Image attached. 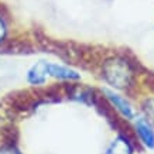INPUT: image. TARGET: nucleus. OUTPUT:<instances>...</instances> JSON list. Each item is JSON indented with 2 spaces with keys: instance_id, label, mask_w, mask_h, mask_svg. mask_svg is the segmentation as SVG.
I'll return each mask as SVG.
<instances>
[{
  "instance_id": "6",
  "label": "nucleus",
  "mask_w": 154,
  "mask_h": 154,
  "mask_svg": "<svg viewBox=\"0 0 154 154\" xmlns=\"http://www.w3.org/2000/svg\"><path fill=\"white\" fill-rule=\"evenodd\" d=\"M106 154H131V147L126 139L119 137L113 141V144L109 147Z\"/></svg>"
},
{
  "instance_id": "7",
  "label": "nucleus",
  "mask_w": 154,
  "mask_h": 154,
  "mask_svg": "<svg viewBox=\"0 0 154 154\" xmlns=\"http://www.w3.org/2000/svg\"><path fill=\"white\" fill-rule=\"evenodd\" d=\"M144 110H146V113H147V116L150 117V120L154 122V99H150V100L146 102Z\"/></svg>"
},
{
  "instance_id": "8",
  "label": "nucleus",
  "mask_w": 154,
  "mask_h": 154,
  "mask_svg": "<svg viewBox=\"0 0 154 154\" xmlns=\"http://www.w3.org/2000/svg\"><path fill=\"white\" fill-rule=\"evenodd\" d=\"M6 34H7V26H6L5 19L0 16V41H3V40H5Z\"/></svg>"
},
{
  "instance_id": "5",
  "label": "nucleus",
  "mask_w": 154,
  "mask_h": 154,
  "mask_svg": "<svg viewBox=\"0 0 154 154\" xmlns=\"http://www.w3.org/2000/svg\"><path fill=\"white\" fill-rule=\"evenodd\" d=\"M136 127H137V133H139V136L141 137L143 143H144L147 147H154V133L151 131L149 125H147L143 119H140V120L137 122V126Z\"/></svg>"
},
{
  "instance_id": "9",
  "label": "nucleus",
  "mask_w": 154,
  "mask_h": 154,
  "mask_svg": "<svg viewBox=\"0 0 154 154\" xmlns=\"http://www.w3.org/2000/svg\"><path fill=\"white\" fill-rule=\"evenodd\" d=\"M0 154H20L14 147H10V146H6V147H2L0 149Z\"/></svg>"
},
{
  "instance_id": "3",
  "label": "nucleus",
  "mask_w": 154,
  "mask_h": 154,
  "mask_svg": "<svg viewBox=\"0 0 154 154\" xmlns=\"http://www.w3.org/2000/svg\"><path fill=\"white\" fill-rule=\"evenodd\" d=\"M105 94L107 95L109 100L115 105V107H117V110H119L123 116H126L127 119H131V117H133V112H131L130 105H129L125 99H122L119 95H115L113 92H110V91H105Z\"/></svg>"
},
{
  "instance_id": "2",
  "label": "nucleus",
  "mask_w": 154,
  "mask_h": 154,
  "mask_svg": "<svg viewBox=\"0 0 154 154\" xmlns=\"http://www.w3.org/2000/svg\"><path fill=\"white\" fill-rule=\"evenodd\" d=\"M47 74L55 78H62V79H76L79 75L75 71L66 68L62 65H55V64H47Z\"/></svg>"
},
{
  "instance_id": "1",
  "label": "nucleus",
  "mask_w": 154,
  "mask_h": 154,
  "mask_svg": "<svg viewBox=\"0 0 154 154\" xmlns=\"http://www.w3.org/2000/svg\"><path fill=\"white\" fill-rule=\"evenodd\" d=\"M103 75L110 85L116 88H126L130 84L131 69L129 64L122 58H112L105 62Z\"/></svg>"
},
{
  "instance_id": "4",
  "label": "nucleus",
  "mask_w": 154,
  "mask_h": 154,
  "mask_svg": "<svg viewBox=\"0 0 154 154\" xmlns=\"http://www.w3.org/2000/svg\"><path fill=\"white\" fill-rule=\"evenodd\" d=\"M47 64L48 62H38L35 65L30 69L28 72V81L31 82V84H42L44 81H45V76H47Z\"/></svg>"
}]
</instances>
